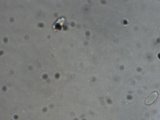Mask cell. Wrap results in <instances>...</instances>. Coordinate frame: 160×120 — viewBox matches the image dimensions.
<instances>
[{"label": "cell", "instance_id": "cell-1", "mask_svg": "<svg viewBox=\"0 0 160 120\" xmlns=\"http://www.w3.org/2000/svg\"><path fill=\"white\" fill-rule=\"evenodd\" d=\"M158 96V94L157 92H155L152 93L146 99L145 104L147 105L152 104L157 99Z\"/></svg>", "mask_w": 160, "mask_h": 120}]
</instances>
